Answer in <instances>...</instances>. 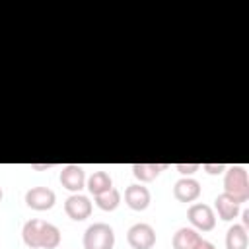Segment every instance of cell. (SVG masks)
Listing matches in <instances>:
<instances>
[{"mask_svg": "<svg viewBox=\"0 0 249 249\" xmlns=\"http://www.w3.org/2000/svg\"><path fill=\"white\" fill-rule=\"evenodd\" d=\"M224 193L230 195L235 202H245L249 198V179L243 165H231L224 177Z\"/></svg>", "mask_w": 249, "mask_h": 249, "instance_id": "cell-1", "label": "cell"}, {"mask_svg": "<svg viewBox=\"0 0 249 249\" xmlns=\"http://www.w3.org/2000/svg\"><path fill=\"white\" fill-rule=\"evenodd\" d=\"M113 245H115V231L105 222L91 224L84 233L86 249H113Z\"/></svg>", "mask_w": 249, "mask_h": 249, "instance_id": "cell-2", "label": "cell"}, {"mask_svg": "<svg viewBox=\"0 0 249 249\" xmlns=\"http://www.w3.org/2000/svg\"><path fill=\"white\" fill-rule=\"evenodd\" d=\"M126 241L132 249H152L156 243V231L150 224L138 222L128 228L126 231Z\"/></svg>", "mask_w": 249, "mask_h": 249, "instance_id": "cell-3", "label": "cell"}, {"mask_svg": "<svg viewBox=\"0 0 249 249\" xmlns=\"http://www.w3.org/2000/svg\"><path fill=\"white\" fill-rule=\"evenodd\" d=\"M187 218H189V222H191L196 230H200V231H210V230L216 226L214 210H212L208 204H202V202L191 204L189 210H187Z\"/></svg>", "mask_w": 249, "mask_h": 249, "instance_id": "cell-4", "label": "cell"}, {"mask_svg": "<svg viewBox=\"0 0 249 249\" xmlns=\"http://www.w3.org/2000/svg\"><path fill=\"white\" fill-rule=\"evenodd\" d=\"M54 200H56V195L49 187H31L25 193V204L33 210H39V212L53 208Z\"/></svg>", "mask_w": 249, "mask_h": 249, "instance_id": "cell-5", "label": "cell"}, {"mask_svg": "<svg viewBox=\"0 0 249 249\" xmlns=\"http://www.w3.org/2000/svg\"><path fill=\"white\" fill-rule=\"evenodd\" d=\"M64 212L68 214V218H72L76 222H82V220L89 218V214H91V202H89V198L86 195L74 193L72 196L66 198Z\"/></svg>", "mask_w": 249, "mask_h": 249, "instance_id": "cell-6", "label": "cell"}, {"mask_svg": "<svg viewBox=\"0 0 249 249\" xmlns=\"http://www.w3.org/2000/svg\"><path fill=\"white\" fill-rule=\"evenodd\" d=\"M60 183L64 189H68L72 193H80L84 189V183H86V173L80 165L68 163L60 171Z\"/></svg>", "mask_w": 249, "mask_h": 249, "instance_id": "cell-7", "label": "cell"}, {"mask_svg": "<svg viewBox=\"0 0 249 249\" xmlns=\"http://www.w3.org/2000/svg\"><path fill=\"white\" fill-rule=\"evenodd\" d=\"M198 195H200V183L193 177H181L173 185V196L179 202H193L198 198Z\"/></svg>", "mask_w": 249, "mask_h": 249, "instance_id": "cell-8", "label": "cell"}, {"mask_svg": "<svg viewBox=\"0 0 249 249\" xmlns=\"http://www.w3.org/2000/svg\"><path fill=\"white\" fill-rule=\"evenodd\" d=\"M150 198H152L150 191L144 185H128L124 191V202L128 204V208H132L136 212L146 210L150 204Z\"/></svg>", "mask_w": 249, "mask_h": 249, "instance_id": "cell-9", "label": "cell"}, {"mask_svg": "<svg viewBox=\"0 0 249 249\" xmlns=\"http://www.w3.org/2000/svg\"><path fill=\"white\" fill-rule=\"evenodd\" d=\"M214 204H216L218 216H220L224 222H230V220H233V218L239 214V202H235V200H233L230 195H226V193L218 195L216 200H214Z\"/></svg>", "mask_w": 249, "mask_h": 249, "instance_id": "cell-10", "label": "cell"}, {"mask_svg": "<svg viewBox=\"0 0 249 249\" xmlns=\"http://www.w3.org/2000/svg\"><path fill=\"white\" fill-rule=\"evenodd\" d=\"M45 226V220H39V218H33L29 222L23 224V230H21V237H23V243L31 249H37L39 247V239H41V230Z\"/></svg>", "mask_w": 249, "mask_h": 249, "instance_id": "cell-11", "label": "cell"}, {"mask_svg": "<svg viewBox=\"0 0 249 249\" xmlns=\"http://www.w3.org/2000/svg\"><path fill=\"white\" fill-rule=\"evenodd\" d=\"M200 241V235L193 228H179L173 235V249H195V245Z\"/></svg>", "mask_w": 249, "mask_h": 249, "instance_id": "cell-12", "label": "cell"}, {"mask_svg": "<svg viewBox=\"0 0 249 249\" xmlns=\"http://www.w3.org/2000/svg\"><path fill=\"white\" fill-rule=\"evenodd\" d=\"M247 243H249L247 228H243L241 224L230 226L226 233V249H247Z\"/></svg>", "mask_w": 249, "mask_h": 249, "instance_id": "cell-13", "label": "cell"}, {"mask_svg": "<svg viewBox=\"0 0 249 249\" xmlns=\"http://www.w3.org/2000/svg\"><path fill=\"white\" fill-rule=\"evenodd\" d=\"M113 187V179H111V175L107 173V171H93L91 175H89V179H88V191L95 196V195H101V193H105V191H109Z\"/></svg>", "mask_w": 249, "mask_h": 249, "instance_id": "cell-14", "label": "cell"}, {"mask_svg": "<svg viewBox=\"0 0 249 249\" xmlns=\"http://www.w3.org/2000/svg\"><path fill=\"white\" fill-rule=\"evenodd\" d=\"M163 167H165V165H160V163H134V165H132V173H134V177H136L138 181L150 183V181H154V179L160 175V171H161Z\"/></svg>", "mask_w": 249, "mask_h": 249, "instance_id": "cell-15", "label": "cell"}, {"mask_svg": "<svg viewBox=\"0 0 249 249\" xmlns=\"http://www.w3.org/2000/svg\"><path fill=\"white\" fill-rule=\"evenodd\" d=\"M60 243V230L54 224L45 222L43 230H41V239H39V247L43 249H54Z\"/></svg>", "mask_w": 249, "mask_h": 249, "instance_id": "cell-16", "label": "cell"}, {"mask_svg": "<svg viewBox=\"0 0 249 249\" xmlns=\"http://www.w3.org/2000/svg\"><path fill=\"white\" fill-rule=\"evenodd\" d=\"M119 202H121V193H119V189H115V187H111L109 191H105V193H101V195H95V204H97L101 210H105V212L115 210V208L119 206Z\"/></svg>", "mask_w": 249, "mask_h": 249, "instance_id": "cell-17", "label": "cell"}, {"mask_svg": "<svg viewBox=\"0 0 249 249\" xmlns=\"http://www.w3.org/2000/svg\"><path fill=\"white\" fill-rule=\"evenodd\" d=\"M175 167H177V171L181 175H191V173H195V171L200 169V163H177Z\"/></svg>", "mask_w": 249, "mask_h": 249, "instance_id": "cell-18", "label": "cell"}, {"mask_svg": "<svg viewBox=\"0 0 249 249\" xmlns=\"http://www.w3.org/2000/svg\"><path fill=\"white\" fill-rule=\"evenodd\" d=\"M202 169L206 173H210V175H218V173H222L226 169V165L224 163H202Z\"/></svg>", "mask_w": 249, "mask_h": 249, "instance_id": "cell-19", "label": "cell"}, {"mask_svg": "<svg viewBox=\"0 0 249 249\" xmlns=\"http://www.w3.org/2000/svg\"><path fill=\"white\" fill-rule=\"evenodd\" d=\"M195 249H216V247H214V243H210V241H206V239L200 237V241L195 245Z\"/></svg>", "mask_w": 249, "mask_h": 249, "instance_id": "cell-20", "label": "cell"}, {"mask_svg": "<svg viewBox=\"0 0 249 249\" xmlns=\"http://www.w3.org/2000/svg\"><path fill=\"white\" fill-rule=\"evenodd\" d=\"M243 228H247L249 226V210H243V224H241Z\"/></svg>", "mask_w": 249, "mask_h": 249, "instance_id": "cell-21", "label": "cell"}, {"mask_svg": "<svg viewBox=\"0 0 249 249\" xmlns=\"http://www.w3.org/2000/svg\"><path fill=\"white\" fill-rule=\"evenodd\" d=\"M2 196H4V191H2V187H0V200H2Z\"/></svg>", "mask_w": 249, "mask_h": 249, "instance_id": "cell-22", "label": "cell"}]
</instances>
